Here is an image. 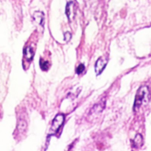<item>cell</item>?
<instances>
[{
    "instance_id": "1",
    "label": "cell",
    "mask_w": 151,
    "mask_h": 151,
    "mask_svg": "<svg viewBox=\"0 0 151 151\" xmlns=\"http://www.w3.org/2000/svg\"><path fill=\"white\" fill-rule=\"evenodd\" d=\"M149 89L146 86L141 87L137 91L134 103V110L139 109L143 102H146L148 99Z\"/></svg>"
},
{
    "instance_id": "2",
    "label": "cell",
    "mask_w": 151,
    "mask_h": 151,
    "mask_svg": "<svg viewBox=\"0 0 151 151\" xmlns=\"http://www.w3.org/2000/svg\"><path fill=\"white\" fill-rule=\"evenodd\" d=\"M64 122V116L63 114H58L55 116L52 122L50 129V135L57 133L60 127L63 125Z\"/></svg>"
},
{
    "instance_id": "3",
    "label": "cell",
    "mask_w": 151,
    "mask_h": 151,
    "mask_svg": "<svg viewBox=\"0 0 151 151\" xmlns=\"http://www.w3.org/2000/svg\"><path fill=\"white\" fill-rule=\"evenodd\" d=\"M107 63V60L103 57L99 58L95 64V72L97 75L101 73Z\"/></svg>"
},
{
    "instance_id": "4",
    "label": "cell",
    "mask_w": 151,
    "mask_h": 151,
    "mask_svg": "<svg viewBox=\"0 0 151 151\" xmlns=\"http://www.w3.org/2000/svg\"><path fill=\"white\" fill-rule=\"evenodd\" d=\"M23 54L24 58L26 59V60L28 62H30L33 59L34 55V52L32 50V48L28 46L25 47L23 50Z\"/></svg>"
},
{
    "instance_id": "5",
    "label": "cell",
    "mask_w": 151,
    "mask_h": 151,
    "mask_svg": "<svg viewBox=\"0 0 151 151\" xmlns=\"http://www.w3.org/2000/svg\"><path fill=\"white\" fill-rule=\"evenodd\" d=\"M34 20L42 27H44V15L42 12L36 11L33 15Z\"/></svg>"
},
{
    "instance_id": "6",
    "label": "cell",
    "mask_w": 151,
    "mask_h": 151,
    "mask_svg": "<svg viewBox=\"0 0 151 151\" xmlns=\"http://www.w3.org/2000/svg\"><path fill=\"white\" fill-rule=\"evenodd\" d=\"M27 126V122L25 120H24V119L19 120L18 126H17V129L19 133L24 132Z\"/></svg>"
},
{
    "instance_id": "7",
    "label": "cell",
    "mask_w": 151,
    "mask_h": 151,
    "mask_svg": "<svg viewBox=\"0 0 151 151\" xmlns=\"http://www.w3.org/2000/svg\"><path fill=\"white\" fill-rule=\"evenodd\" d=\"M133 142V146L134 147H137L138 146H140L141 145H142V136L139 134H137Z\"/></svg>"
},
{
    "instance_id": "8",
    "label": "cell",
    "mask_w": 151,
    "mask_h": 151,
    "mask_svg": "<svg viewBox=\"0 0 151 151\" xmlns=\"http://www.w3.org/2000/svg\"><path fill=\"white\" fill-rule=\"evenodd\" d=\"M40 66L42 70L47 71L49 68V63L48 61H44L42 58L40 59Z\"/></svg>"
},
{
    "instance_id": "9",
    "label": "cell",
    "mask_w": 151,
    "mask_h": 151,
    "mask_svg": "<svg viewBox=\"0 0 151 151\" xmlns=\"http://www.w3.org/2000/svg\"><path fill=\"white\" fill-rule=\"evenodd\" d=\"M103 109V107L102 106V104H97L96 105H95L91 109V112L90 113V114H93V113H100L102 111V110Z\"/></svg>"
},
{
    "instance_id": "10",
    "label": "cell",
    "mask_w": 151,
    "mask_h": 151,
    "mask_svg": "<svg viewBox=\"0 0 151 151\" xmlns=\"http://www.w3.org/2000/svg\"><path fill=\"white\" fill-rule=\"evenodd\" d=\"M73 5V2H69L67 6H66V9H65V14L67 16V18L68 19H70V15H71V8Z\"/></svg>"
},
{
    "instance_id": "11",
    "label": "cell",
    "mask_w": 151,
    "mask_h": 151,
    "mask_svg": "<svg viewBox=\"0 0 151 151\" xmlns=\"http://www.w3.org/2000/svg\"><path fill=\"white\" fill-rule=\"evenodd\" d=\"M85 69V67L84 65L83 64H80L78 65V66L77 67V69H76V73L78 74H80L81 73L83 72V71Z\"/></svg>"
},
{
    "instance_id": "12",
    "label": "cell",
    "mask_w": 151,
    "mask_h": 151,
    "mask_svg": "<svg viewBox=\"0 0 151 151\" xmlns=\"http://www.w3.org/2000/svg\"><path fill=\"white\" fill-rule=\"evenodd\" d=\"M71 37V34H70V33L69 32H65L64 34V38H65L64 40L65 41H69L70 40Z\"/></svg>"
}]
</instances>
